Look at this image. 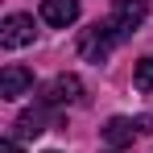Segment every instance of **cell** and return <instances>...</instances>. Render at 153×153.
<instances>
[{"label":"cell","instance_id":"5b68a950","mask_svg":"<svg viewBox=\"0 0 153 153\" xmlns=\"http://www.w3.org/2000/svg\"><path fill=\"white\" fill-rule=\"evenodd\" d=\"M42 21L54 29H66L79 21V0H42Z\"/></svg>","mask_w":153,"mask_h":153},{"label":"cell","instance_id":"9c48e42d","mask_svg":"<svg viewBox=\"0 0 153 153\" xmlns=\"http://www.w3.org/2000/svg\"><path fill=\"white\" fill-rule=\"evenodd\" d=\"M132 83H137L141 91H153V58H141V62H137V71H132Z\"/></svg>","mask_w":153,"mask_h":153},{"label":"cell","instance_id":"30bf717a","mask_svg":"<svg viewBox=\"0 0 153 153\" xmlns=\"http://www.w3.org/2000/svg\"><path fill=\"white\" fill-rule=\"evenodd\" d=\"M0 153H21V149H17V141H0Z\"/></svg>","mask_w":153,"mask_h":153},{"label":"cell","instance_id":"3957f363","mask_svg":"<svg viewBox=\"0 0 153 153\" xmlns=\"http://www.w3.org/2000/svg\"><path fill=\"white\" fill-rule=\"evenodd\" d=\"M29 42H33V17L29 13H13L0 21V46L4 50H21Z\"/></svg>","mask_w":153,"mask_h":153},{"label":"cell","instance_id":"277c9868","mask_svg":"<svg viewBox=\"0 0 153 153\" xmlns=\"http://www.w3.org/2000/svg\"><path fill=\"white\" fill-rule=\"evenodd\" d=\"M79 100H83V83H79V75H58L54 83H46V91H42V103H46V108L79 103Z\"/></svg>","mask_w":153,"mask_h":153},{"label":"cell","instance_id":"8992f818","mask_svg":"<svg viewBox=\"0 0 153 153\" xmlns=\"http://www.w3.org/2000/svg\"><path fill=\"white\" fill-rule=\"evenodd\" d=\"M33 91V75H29L25 66H4V75H0V95L4 100H21Z\"/></svg>","mask_w":153,"mask_h":153},{"label":"cell","instance_id":"8fae6325","mask_svg":"<svg viewBox=\"0 0 153 153\" xmlns=\"http://www.w3.org/2000/svg\"><path fill=\"white\" fill-rule=\"evenodd\" d=\"M112 153H116V149H112Z\"/></svg>","mask_w":153,"mask_h":153},{"label":"cell","instance_id":"52a82bcc","mask_svg":"<svg viewBox=\"0 0 153 153\" xmlns=\"http://www.w3.org/2000/svg\"><path fill=\"white\" fill-rule=\"evenodd\" d=\"M132 120H124V116H112L108 120V128H103V141L112 145V149H124V145H132Z\"/></svg>","mask_w":153,"mask_h":153},{"label":"cell","instance_id":"6da1fadb","mask_svg":"<svg viewBox=\"0 0 153 153\" xmlns=\"http://www.w3.org/2000/svg\"><path fill=\"white\" fill-rule=\"evenodd\" d=\"M116 42H120V33H116L112 21H108V25H91V29H83V37H79V54H83L87 62H103Z\"/></svg>","mask_w":153,"mask_h":153},{"label":"cell","instance_id":"ba28073f","mask_svg":"<svg viewBox=\"0 0 153 153\" xmlns=\"http://www.w3.org/2000/svg\"><path fill=\"white\" fill-rule=\"evenodd\" d=\"M37 132H46V112L42 108H29L17 116V137H37Z\"/></svg>","mask_w":153,"mask_h":153},{"label":"cell","instance_id":"7a4b0ae2","mask_svg":"<svg viewBox=\"0 0 153 153\" xmlns=\"http://www.w3.org/2000/svg\"><path fill=\"white\" fill-rule=\"evenodd\" d=\"M145 17H149V0H112V25L120 37H128Z\"/></svg>","mask_w":153,"mask_h":153}]
</instances>
